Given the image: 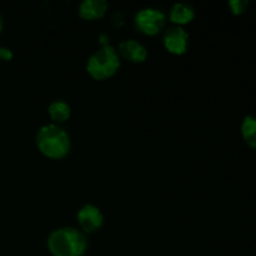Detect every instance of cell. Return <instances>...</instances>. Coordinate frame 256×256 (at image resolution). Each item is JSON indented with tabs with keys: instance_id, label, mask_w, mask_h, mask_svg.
<instances>
[{
	"instance_id": "14",
	"label": "cell",
	"mask_w": 256,
	"mask_h": 256,
	"mask_svg": "<svg viewBox=\"0 0 256 256\" xmlns=\"http://www.w3.org/2000/svg\"><path fill=\"white\" fill-rule=\"evenodd\" d=\"M2 25H4V22H2V14H0V32L2 30Z\"/></svg>"
},
{
	"instance_id": "3",
	"label": "cell",
	"mask_w": 256,
	"mask_h": 256,
	"mask_svg": "<svg viewBox=\"0 0 256 256\" xmlns=\"http://www.w3.org/2000/svg\"><path fill=\"white\" fill-rule=\"evenodd\" d=\"M120 55L112 45H102L86 60V72L94 79L102 80L112 76L120 68Z\"/></svg>"
},
{
	"instance_id": "13",
	"label": "cell",
	"mask_w": 256,
	"mask_h": 256,
	"mask_svg": "<svg viewBox=\"0 0 256 256\" xmlns=\"http://www.w3.org/2000/svg\"><path fill=\"white\" fill-rule=\"evenodd\" d=\"M12 58V49L6 46H0V59L2 60H10Z\"/></svg>"
},
{
	"instance_id": "5",
	"label": "cell",
	"mask_w": 256,
	"mask_h": 256,
	"mask_svg": "<svg viewBox=\"0 0 256 256\" xmlns=\"http://www.w3.org/2000/svg\"><path fill=\"white\" fill-rule=\"evenodd\" d=\"M76 219L80 230H82L85 234H89V232H94L102 228V222H104V215L98 205L88 202L78 210Z\"/></svg>"
},
{
	"instance_id": "1",
	"label": "cell",
	"mask_w": 256,
	"mask_h": 256,
	"mask_svg": "<svg viewBox=\"0 0 256 256\" xmlns=\"http://www.w3.org/2000/svg\"><path fill=\"white\" fill-rule=\"evenodd\" d=\"M48 249L52 256H82L88 250V238L74 226H60L49 234Z\"/></svg>"
},
{
	"instance_id": "9",
	"label": "cell",
	"mask_w": 256,
	"mask_h": 256,
	"mask_svg": "<svg viewBox=\"0 0 256 256\" xmlns=\"http://www.w3.org/2000/svg\"><path fill=\"white\" fill-rule=\"evenodd\" d=\"M195 16V9L192 4L185 2H175L172 8H170L169 12V18L174 25H182L188 24V22H192Z\"/></svg>"
},
{
	"instance_id": "12",
	"label": "cell",
	"mask_w": 256,
	"mask_h": 256,
	"mask_svg": "<svg viewBox=\"0 0 256 256\" xmlns=\"http://www.w3.org/2000/svg\"><path fill=\"white\" fill-rule=\"evenodd\" d=\"M249 2L246 0H230L229 6L234 14H242L246 10Z\"/></svg>"
},
{
	"instance_id": "11",
	"label": "cell",
	"mask_w": 256,
	"mask_h": 256,
	"mask_svg": "<svg viewBox=\"0 0 256 256\" xmlns=\"http://www.w3.org/2000/svg\"><path fill=\"white\" fill-rule=\"evenodd\" d=\"M242 134L249 146L256 149V116L248 115L244 118L242 124Z\"/></svg>"
},
{
	"instance_id": "8",
	"label": "cell",
	"mask_w": 256,
	"mask_h": 256,
	"mask_svg": "<svg viewBox=\"0 0 256 256\" xmlns=\"http://www.w3.org/2000/svg\"><path fill=\"white\" fill-rule=\"evenodd\" d=\"M109 9L106 0H82L78 6L80 18L85 20H94L102 18Z\"/></svg>"
},
{
	"instance_id": "4",
	"label": "cell",
	"mask_w": 256,
	"mask_h": 256,
	"mask_svg": "<svg viewBox=\"0 0 256 256\" xmlns=\"http://www.w3.org/2000/svg\"><path fill=\"white\" fill-rule=\"evenodd\" d=\"M166 22V14L159 8L146 6L138 10L134 16L135 28L145 35H156Z\"/></svg>"
},
{
	"instance_id": "7",
	"label": "cell",
	"mask_w": 256,
	"mask_h": 256,
	"mask_svg": "<svg viewBox=\"0 0 256 256\" xmlns=\"http://www.w3.org/2000/svg\"><path fill=\"white\" fill-rule=\"evenodd\" d=\"M118 52L120 58L122 56L132 62H142L148 58L146 46L135 39H124L120 42Z\"/></svg>"
},
{
	"instance_id": "10",
	"label": "cell",
	"mask_w": 256,
	"mask_h": 256,
	"mask_svg": "<svg viewBox=\"0 0 256 256\" xmlns=\"http://www.w3.org/2000/svg\"><path fill=\"white\" fill-rule=\"evenodd\" d=\"M48 114L54 124L62 125L72 115V108L65 100L55 99L48 106Z\"/></svg>"
},
{
	"instance_id": "6",
	"label": "cell",
	"mask_w": 256,
	"mask_h": 256,
	"mask_svg": "<svg viewBox=\"0 0 256 256\" xmlns=\"http://www.w3.org/2000/svg\"><path fill=\"white\" fill-rule=\"evenodd\" d=\"M162 42L168 52L175 55H182L186 52L189 45V34L182 26L172 25L165 29Z\"/></svg>"
},
{
	"instance_id": "2",
	"label": "cell",
	"mask_w": 256,
	"mask_h": 256,
	"mask_svg": "<svg viewBox=\"0 0 256 256\" xmlns=\"http://www.w3.org/2000/svg\"><path fill=\"white\" fill-rule=\"evenodd\" d=\"M35 144L42 154L50 159H62L72 149L70 135L62 125L48 122L42 125L35 134Z\"/></svg>"
}]
</instances>
